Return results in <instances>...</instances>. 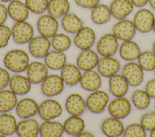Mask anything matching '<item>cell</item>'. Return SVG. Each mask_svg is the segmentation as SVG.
I'll return each instance as SVG.
<instances>
[{"mask_svg":"<svg viewBox=\"0 0 155 137\" xmlns=\"http://www.w3.org/2000/svg\"><path fill=\"white\" fill-rule=\"evenodd\" d=\"M3 63L8 71L14 73H22L27 70L30 63V57L24 50L13 49L5 53Z\"/></svg>","mask_w":155,"mask_h":137,"instance_id":"obj_1","label":"cell"},{"mask_svg":"<svg viewBox=\"0 0 155 137\" xmlns=\"http://www.w3.org/2000/svg\"><path fill=\"white\" fill-rule=\"evenodd\" d=\"M12 38L18 45L28 43L35 36L33 25L27 21L15 22L12 28Z\"/></svg>","mask_w":155,"mask_h":137,"instance_id":"obj_2","label":"cell"},{"mask_svg":"<svg viewBox=\"0 0 155 137\" xmlns=\"http://www.w3.org/2000/svg\"><path fill=\"white\" fill-rule=\"evenodd\" d=\"M87 109L93 113L99 114L104 111L110 101L108 94L103 90L97 89L91 92L86 100Z\"/></svg>","mask_w":155,"mask_h":137,"instance_id":"obj_3","label":"cell"},{"mask_svg":"<svg viewBox=\"0 0 155 137\" xmlns=\"http://www.w3.org/2000/svg\"><path fill=\"white\" fill-rule=\"evenodd\" d=\"M41 90L44 95L51 98L61 94L64 89L65 83L61 75L48 74L41 83Z\"/></svg>","mask_w":155,"mask_h":137,"instance_id":"obj_4","label":"cell"},{"mask_svg":"<svg viewBox=\"0 0 155 137\" xmlns=\"http://www.w3.org/2000/svg\"><path fill=\"white\" fill-rule=\"evenodd\" d=\"M62 111V106L58 101L48 98L39 104L38 114L43 121L52 120L60 116Z\"/></svg>","mask_w":155,"mask_h":137,"instance_id":"obj_5","label":"cell"},{"mask_svg":"<svg viewBox=\"0 0 155 137\" xmlns=\"http://www.w3.org/2000/svg\"><path fill=\"white\" fill-rule=\"evenodd\" d=\"M59 26L58 19L48 13L41 14L36 22V28L39 34L50 39L58 33Z\"/></svg>","mask_w":155,"mask_h":137,"instance_id":"obj_6","label":"cell"},{"mask_svg":"<svg viewBox=\"0 0 155 137\" xmlns=\"http://www.w3.org/2000/svg\"><path fill=\"white\" fill-rule=\"evenodd\" d=\"M154 19L155 16L150 10L140 8L134 14L133 22L137 31L147 33L153 30Z\"/></svg>","mask_w":155,"mask_h":137,"instance_id":"obj_7","label":"cell"},{"mask_svg":"<svg viewBox=\"0 0 155 137\" xmlns=\"http://www.w3.org/2000/svg\"><path fill=\"white\" fill-rule=\"evenodd\" d=\"M51 47L50 39L40 34L34 36L28 43L30 54L36 59H44Z\"/></svg>","mask_w":155,"mask_h":137,"instance_id":"obj_8","label":"cell"},{"mask_svg":"<svg viewBox=\"0 0 155 137\" xmlns=\"http://www.w3.org/2000/svg\"><path fill=\"white\" fill-rule=\"evenodd\" d=\"M133 21L128 19L117 20L112 27V33L122 41L132 40L136 33Z\"/></svg>","mask_w":155,"mask_h":137,"instance_id":"obj_9","label":"cell"},{"mask_svg":"<svg viewBox=\"0 0 155 137\" xmlns=\"http://www.w3.org/2000/svg\"><path fill=\"white\" fill-rule=\"evenodd\" d=\"M118 40L113 33L103 34L97 42V53L101 56H113L119 48Z\"/></svg>","mask_w":155,"mask_h":137,"instance_id":"obj_10","label":"cell"},{"mask_svg":"<svg viewBox=\"0 0 155 137\" xmlns=\"http://www.w3.org/2000/svg\"><path fill=\"white\" fill-rule=\"evenodd\" d=\"M108 110L111 116L118 119H124L128 116L131 111L130 101L124 97H116L109 101Z\"/></svg>","mask_w":155,"mask_h":137,"instance_id":"obj_11","label":"cell"},{"mask_svg":"<svg viewBox=\"0 0 155 137\" xmlns=\"http://www.w3.org/2000/svg\"><path fill=\"white\" fill-rule=\"evenodd\" d=\"M122 74L126 78L130 86L136 87L143 80V69L137 63L130 62L124 65Z\"/></svg>","mask_w":155,"mask_h":137,"instance_id":"obj_12","label":"cell"},{"mask_svg":"<svg viewBox=\"0 0 155 137\" xmlns=\"http://www.w3.org/2000/svg\"><path fill=\"white\" fill-rule=\"evenodd\" d=\"M96 33L93 28L88 26L83 27L74 34L73 43L81 50L90 49L96 41Z\"/></svg>","mask_w":155,"mask_h":137,"instance_id":"obj_13","label":"cell"},{"mask_svg":"<svg viewBox=\"0 0 155 137\" xmlns=\"http://www.w3.org/2000/svg\"><path fill=\"white\" fill-rule=\"evenodd\" d=\"M39 104L33 98L25 97L18 101L15 107L16 113L21 119L32 118L38 113Z\"/></svg>","mask_w":155,"mask_h":137,"instance_id":"obj_14","label":"cell"},{"mask_svg":"<svg viewBox=\"0 0 155 137\" xmlns=\"http://www.w3.org/2000/svg\"><path fill=\"white\" fill-rule=\"evenodd\" d=\"M27 77L32 84H38L42 82L48 74V68L44 63L39 61L30 62L27 68Z\"/></svg>","mask_w":155,"mask_h":137,"instance_id":"obj_15","label":"cell"},{"mask_svg":"<svg viewBox=\"0 0 155 137\" xmlns=\"http://www.w3.org/2000/svg\"><path fill=\"white\" fill-rule=\"evenodd\" d=\"M96 67L101 76L110 78L117 74L120 65L119 60L112 56H102L99 58Z\"/></svg>","mask_w":155,"mask_h":137,"instance_id":"obj_16","label":"cell"},{"mask_svg":"<svg viewBox=\"0 0 155 137\" xmlns=\"http://www.w3.org/2000/svg\"><path fill=\"white\" fill-rule=\"evenodd\" d=\"M98 53L90 49L81 50L77 57L76 64L81 71L94 69L99 62Z\"/></svg>","mask_w":155,"mask_h":137,"instance_id":"obj_17","label":"cell"},{"mask_svg":"<svg viewBox=\"0 0 155 137\" xmlns=\"http://www.w3.org/2000/svg\"><path fill=\"white\" fill-rule=\"evenodd\" d=\"M65 107L67 112L71 115L81 116L86 110V101L83 97L78 93L69 95L65 100Z\"/></svg>","mask_w":155,"mask_h":137,"instance_id":"obj_18","label":"cell"},{"mask_svg":"<svg viewBox=\"0 0 155 137\" xmlns=\"http://www.w3.org/2000/svg\"><path fill=\"white\" fill-rule=\"evenodd\" d=\"M38 121L32 118L22 119L17 124L16 134L19 137H36L39 135Z\"/></svg>","mask_w":155,"mask_h":137,"instance_id":"obj_19","label":"cell"},{"mask_svg":"<svg viewBox=\"0 0 155 137\" xmlns=\"http://www.w3.org/2000/svg\"><path fill=\"white\" fill-rule=\"evenodd\" d=\"M109 7L111 16L117 20L126 19L134 7L130 0H113Z\"/></svg>","mask_w":155,"mask_h":137,"instance_id":"obj_20","label":"cell"},{"mask_svg":"<svg viewBox=\"0 0 155 137\" xmlns=\"http://www.w3.org/2000/svg\"><path fill=\"white\" fill-rule=\"evenodd\" d=\"M79 84L85 91L93 92L99 89L102 84L101 75L94 69L84 71L82 73Z\"/></svg>","mask_w":155,"mask_h":137,"instance_id":"obj_21","label":"cell"},{"mask_svg":"<svg viewBox=\"0 0 155 137\" xmlns=\"http://www.w3.org/2000/svg\"><path fill=\"white\" fill-rule=\"evenodd\" d=\"M7 10L8 17L15 22L27 21L30 13L25 2L21 0H13L8 2Z\"/></svg>","mask_w":155,"mask_h":137,"instance_id":"obj_22","label":"cell"},{"mask_svg":"<svg viewBox=\"0 0 155 137\" xmlns=\"http://www.w3.org/2000/svg\"><path fill=\"white\" fill-rule=\"evenodd\" d=\"M31 84L27 77L21 73H15L11 76L8 86L17 95H25L30 91Z\"/></svg>","mask_w":155,"mask_h":137,"instance_id":"obj_23","label":"cell"},{"mask_svg":"<svg viewBox=\"0 0 155 137\" xmlns=\"http://www.w3.org/2000/svg\"><path fill=\"white\" fill-rule=\"evenodd\" d=\"M101 129L105 136L117 137L123 135L125 128L120 119L111 116L105 119L102 121Z\"/></svg>","mask_w":155,"mask_h":137,"instance_id":"obj_24","label":"cell"},{"mask_svg":"<svg viewBox=\"0 0 155 137\" xmlns=\"http://www.w3.org/2000/svg\"><path fill=\"white\" fill-rule=\"evenodd\" d=\"M60 75L65 84L73 86L79 83L82 72L76 64L67 63L61 69Z\"/></svg>","mask_w":155,"mask_h":137,"instance_id":"obj_25","label":"cell"},{"mask_svg":"<svg viewBox=\"0 0 155 137\" xmlns=\"http://www.w3.org/2000/svg\"><path fill=\"white\" fill-rule=\"evenodd\" d=\"M109 90L115 97H124L127 93L130 84L122 74H116L109 78Z\"/></svg>","mask_w":155,"mask_h":137,"instance_id":"obj_26","label":"cell"},{"mask_svg":"<svg viewBox=\"0 0 155 137\" xmlns=\"http://www.w3.org/2000/svg\"><path fill=\"white\" fill-rule=\"evenodd\" d=\"M44 63L51 70H61L67 64V56L63 51L50 50L44 57Z\"/></svg>","mask_w":155,"mask_h":137,"instance_id":"obj_27","label":"cell"},{"mask_svg":"<svg viewBox=\"0 0 155 137\" xmlns=\"http://www.w3.org/2000/svg\"><path fill=\"white\" fill-rule=\"evenodd\" d=\"M64 133L63 124L54 119L43 121L39 126V136L41 137H61Z\"/></svg>","mask_w":155,"mask_h":137,"instance_id":"obj_28","label":"cell"},{"mask_svg":"<svg viewBox=\"0 0 155 137\" xmlns=\"http://www.w3.org/2000/svg\"><path fill=\"white\" fill-rule=\"evenodd\" d=\"M61 26L65 33L75 34L83 27L84 23L76 14L68 12L61 18Z\"/></svg>","mask_w":155,"mask_h":137,"instance_id":"obj_29","label":"cell"},{"mask_svg":"<svg viewBox=\"0 0 155 137\" xmlns=\"http://www.w3.org/2000/svg\"><path fill=\"white\" fill-rule=\"evenodd\" d=\"M63 126L64 132L67 135L78 136L79 133L84 130L85 124L81 116L70 115L64 122Z\"/></svg>","mask_w":155,"mask_h":137,"instance_id":"obj_30","label":"cell"},{"mask_svg":"<svg viewBox=\"0 0 155 137\" xmlns=\"http://www.w3.org/2000/svg\"><path fill=\"white\" fill-rule=\"evenodd\" d=\"M119 52L120 57L126 61H133L137 59L141 53L137 43L132 40L123 41L119 46Z\"/></svg>","mask_w":155,"mask_h":137,"instance_id":"obj_31","label":"cell"},{"mask_svg":"<svg viewBox=\"0 0 155 137\" xmlns=\"http://www.w3.org/2000/svg\"><path fill=\"white\" fill-rule=\"evenodd\" d=\"M110 7L105 4L99 3L91 10V21L96 25H103L107 23L111 18Z\"/></svg>","mask_w":155,"mask_h":137,"instance_id":"obj_32","label":"cell"},{"mask_svg":"<svg viewBox=\"0 0 155 137\" xmlns=\"http://www.w3.org/2000/svg\"><path fill=\"white\" fill-rule=\"evenodd\" d=\"M18 101L17 95L10 89L0 90V113L10 112L15 108Z\"/></svg>","mask_w":155,"mask_h":137,"instance_id":"obj_33","label":"cell"},{"mask_svg":"<svg viewBox=\"0 0 155 137\" xmlns=\"http://www.w3.org/2000/svg\"><path fill=\"white\" fill-rule=\"evenodd\" d=\"M17 121L15 116L9 112L0 113V133L5 136L16 133Z\"/></svg>","mask_w":155,"mask_h":137,"instance_id":"obj_34","label":"cell"},{"mask_svg":"<svg viewBox=\"0 0 155 137\" xmlns=\"http://www.w3.org/2000/svg\"><path fill=\"white\" fill-rule=\"evenodd\" d=\"M70 4L68 0H48L47 13L58 19L70 12Z\"/></svg>","mask_w":155,"mask_h":137,"instance_id":"obj_35","label":"cell"},{"mask_svg":"<svg viewBox=\"0 0 155 137\" xmlns=\"http://www.w3.org/2000/svg\"><path fill=\"white\" fill-rule=\"evenodd\" d=\"M50 40L53 49L63 52L69 49L72 43L70 36L64 33H57L50 39Z\"/></svg>","mask_w":155,"mask_h":137,"instance_id":"obj_36","label":"cell"},{"mask_svg":"<svg viewBox=\"0 0 155 137\" xmlns=\"http://www.w3.org/2000/svg\"><path fill=\"white\" fill-rule=\"evenodd\" d=\"M151 97L145 91L136 89L131 95V101L136 108L139 110L147 109L151 102Z\"/></svg>","mask_w":155,"mask_h":137,"instance_id":"obj_37","label":"cell"},{"mask_svg":"<svg viewBox=\"0 0 155 137\" xmlns=\"http://www.w3.org/2000/svg\"><path fill=\"white\" fill-rule=\"evenodd\" d=\"M139 66L147 71L155 69V54L153 51H145L141 53L137 58Z\"/></svg>","mask_w":155,"mask_h":137,"instance_id":"obj_38","label":"cell"},{"mask_svg":"<svg viewBox=\"0 0 155 137\" xmlns=\"http://www.w3.org/2000/svg\"><path fill=\"white\" fill-rule=\"evenodd\" d=\"M24 2L31 13L41 15L47 11L48 0H25Z\"/></svg>","mask_w":155,"mask_h":137,"instance_id":"obj_39","label":"cell"},{"mask_svg":"<svg viewBox=\"0 0 155 137\" xmlns=\"http://www.w3.org/2000/svg\"><path fill=\"white\" fill-rule=\"evenodd\" d=\"M123 135L125 137H145L146 130L140 124H130L124 129Z\"/></svg>","mask_w":155,"mask_h":137,"instance_id":"obj_40","label":"cell"},{"mask_svg":"<svg viewBox=\"0 0 155 137\" xmlns=\"http://www.w3.org/2000/svg\"><path fill=\"white\" fill-rule=\"evenodd\" d=\"M140 124L145 130L151 131L155 129V111L143 114L140 118Z\"/></svg>","mask_w":155,"mask_h":137,"instance_id":"obj_41","label":"cell"},{"mask_svg":"<svg viewBox=\"0 0 155 137\" xmlns=\"http://www.w3.org/2000/svg\"><path fill=\"white\" fill-rule=\"evenodd\" d=\"M12 38V29L8 25H0V48L7 46Z\"/></svg>","mask_w":155,"mask_h":137,"instance_id":"obj_42","label":"cell"},{"mask_svg":"<svg viewBox=\"0 0 155 137\" xmlns=\"http://www.w3.org/2000/svg\"><path fill=\"white\" fill-rule=\"evenodd\" d=\"M11 75L6 68L0 66V90L6 88L10 82Z\"/></svg>","mask_w":155,"mask_h":137,"instance_id":"obj_43","label":"cell"},{"mask_svg":"<svg viewBox=\"0 0 155 137\" xmlns=\"http://www.w3.org/2000/svg\"><path fill=\"white\" fill-rule=\"evenodd\" d=\"M74 2L81 8L91 10L100 3V0H74Z\"/></svg>","mask_w":155,"mask_h":137,"instance_id":"obj_44","label":"cell"},{"mask_svg":"<svg viewBox=\"0 0 155 137\" xmlns=\"http://www.w3.org/2000/svg\"><path fill=\"white\" fill-rule=\"evenodd\" d=\"M8 17L7 6L2 2H0V25L4 24Z\"/></svg>","mask_w":155,"mask_h":137,"instance_id":"obj_45","label":"cell"},{"mask_svg":"<svg viewBox=\"0 0 155 137\" xmlns=\"http://www.w3.org/2000/svg\"><path fill=\"white\" fill-rule=\"evenodd\" d=\"M145 91L151 98H155V78L147 82L145 86Z\"/></svg>","mask_w":155,"mask_h":137,"instance_id":"obj_46","label":"cell"},{"mask_svg":"<svg viewBox=\"0 0 155 137\" xmlns=\"http://www.w3.org/2000/svg\"><path fill=\"white\" fill-rule=\"evenodd\" d=\"M134 7L137 8H143L147 4H148V0H130Z\"/></svg>","mask_w":155,"mask_h":137,"instance_id":"obj_47","label":"cell"},{"mask_svg":"<svg viewBox=\"0 0 155 137\" xmlns=\"http://www.w3.org/2000/svg\"><path fill=\"white\" fill-rule=\"evenodd\" d=\"M79 137H92L94 136V135H93V133L89 132H87V131H82L81 133L79 134V135L78 136Z\"/></svg>","mask_w":155,"mask_h":137,"instance_id":"obj_48","label":"cell"},{"mask_svg":"<svg viewBox=\"0 0 155 137\" xmlns=\"http://www.w3.org/2000/svg\"><path fill=\"white\" fill-rule=\"evenodd\" d=\"M148 4L151 8L155 10V0H148Z\"/></svg>","mask_w":155,"mask_h":137,"instance_id":"obj_49","label":"cell"},{"mask_svg":"<svg viewBox=\"0 0 155 137\" xmlns=\"http://www.w3.org/2000/svg\"><path fill=\"white\" fill-rule=\"evenodd\" d=\"M150 136H151V137H155V129L151 131L150 134Z\"/></svg>","mask_w":155,"mask_h":137,"instance_id":"obj_50","label":"cell"},{"mask_svg":"<svg viewBox=\"0 0 155 137\" xmlns=\"http://www.w3.org/2000/svg\"><path fill=\"white\" fill-rule=\"evenodd\" d=\"M12 1H13V0H0V1L3 3H8V2H11Z\"/></svg>","mask_w":155,"mask_h":137,"instance_id":"obj_51","label":"cell"},{"mask_svg":"<svg viewBox=\"0 0 155 137\" xmlns=\"http://www.w3.org/2000/svg\"><path fill=\"white\" fill-rule=\"evenodd\" d=\"M153 52L155 54V40L153 43Z\"/></svg>","mask_w":155,"mask_h":137,"instance_id":"obj_52","label":"cell"},{"mask_svg":"<svg viewBox=\"0 0 155 137\" xmlns=\"http://www.w3.org/2000/svg\"><path fill=\"white\" fill-rule=\"evenodd\" d=\"M153 31L155 33V19H154V24H153Z\"/></svg>","mask_w":155,"mask_h":137,"instance_id":"obj_53","label":"cell"},{"mask_svg":"<svg viewBox=\"0 0 155 137\" xmlns=\"http://www.w3.org/2000/svg\"><path fill=\"white\" fill-rule=\"evenodd\" d=\"M154 109H155V103H154Z\"/></svg>","mask_w":155,"mask_h":137,"instance_id":"obj_54","label":"cell"},{"mask_svg":"<svg viewBox=\"0 0 155 137\" xmlns=\"http://www.w3.org/2000/svg\"><path fill=\"white\" fill-rule=\"evenodd\" d=\"M154 74H155V69H154Z\"/></svg>","mask_w":155,"mask_h":137,"instance_id":"obj_55","label":"cell"}]
</instances>
